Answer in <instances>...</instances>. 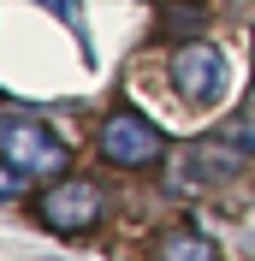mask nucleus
I'll return each mask as SVG.
<instances>
[{
	"mask_svg": "<svg viewBox=\"0 0 255 261\" xmlns=\"http://www.w3.org/2000/svg\"><path fill=\"white\" fill-rule=\"evenodd\" d=\"M0 161L12 166L18 178H65V166H71V148L65 137H54V125L30 113H0Z\"/></svg>",
	"mask_w": 255,
	"mask_h": 261,
	"instance_id": "1",
	"label": "nucleus"
},
{
	"mask_svg": "<svg viewBox=\"0 0 255 261\" xmlns=\"http://www.w3.org/2000/svg\"><path fill=\"white\" fill-rule=\"evenodd\" d=\"M18 190H24V178H18L12 166L0 161V202H12V196H18Z\"/></svg>",
	"mask_w": 255,
	"mask_h": 261,
	"instance_id": "9",
	"label": "nucleus"
},
{
	"mask_svg": "<svg viewBox=\"0 0 255 261\" xmlns=\"http://www.w3.org/2000/svg\"><path fill=\"white\" fill-rule=\"evenodd\" d=\"M243 154L232 137H196L184 148V161H178V184H232L243 172Z\"/></svg>",
	"mask_w": 255,
	"mask_h": 261,
	"instance_id": "5",
	"label": "nucleus"
},
{
	"mask_svg": "<svg viewBox=\"0 0 255 261\" xmlns=\"http://www.w3.org/2000/svg\"><path fill=\"white\" fill-rule=\"evenodd\" d=\"M208 12L202 6H184V0H166V12H160V36H178V30H202Z\"/></svg>",
	"mask_w": 255,
	"mask_h": 261,
	"instance_id": "7",
	"label": "nucleus"
},
{
	"mask_svg": "<svg viewBox=\"0 0 255 261\" xmlns=\"http://www.w3.org/2000/svg\"><path fill=\"white\" fill-rule=\"evenodd\" d=\"M95 148H101V161H107V166H155L160 154H166V130H160L148 113L119 107V113L101 119Z\"/></svg>",
	"mask_w": 255,
	"mask_h": 261,
	"instance_id": "2",
	"label": "nucleus"
},
{
	"mask_svg": "<svg viewBox=\"0 0 255 261\" xmlns=\"http://www.w3.org/2000/svg\"><path fill=\"white\" fill-rule=\"evenodd\" d=\"M225 137H232V143H238L243 154H249V161H255V101H249V107H243L238 119H232V125H225Z\"/></svg>",
	"mask_w": 255,
	"mask_h": 261,
	"instance_id": "8",
	"label": "nucleus"
},
{
	"mask_svg": "<svg viewBox=\"0 0 255 261\" xmlns=\"http://www.w3.org/2000/svg\"><path fill=\"white\" fill-rule=\"evenodd\" d=\"M101 184L95 178H54L48 190H42V202H36V214H42V226L48 231H65V238H78V231L101 226Z\"/></svg>",
	"mask_w": 255,
	"mask_h": 261,
	"instance_id": "3",
	"label": "nucleus"
},
{
	"mask_svg": "<svg viewBox=\"0 0 255 261\" xmlns=\"http://www.w3.org/2000/svg\"><path fill=\"white\" fill-rule=\"evenodd\" d=\"M172 89L190 107H214V101L225 95V60L214 42H184V48L172 54Z\"/></svg>",
	"mask_w": 255,
	"mask_h": 261,
	"instance_id": "4",
	"label": "nucleus"
},
{
	"mask_svg": "<svg viewBox=\"0 0 255 261\" xmlns=\"http://www.w3.org/2000/svg\"><path fill=\"white\" fill-rule=\"evenodd\" d=\"M155 261H220V249L208 244L196 226H166L155 238Z\"/></svg>",
	"mask_w": 255,
	"mask_h": 261,
	"instance_id": "6",
	"label": "nucleus"
}]
</instances>
